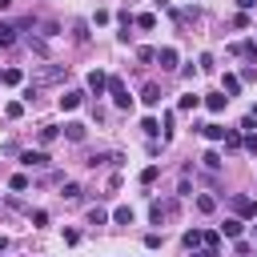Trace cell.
Returning a JSON list of instances; mask_svg holds the SVG:
<instances>
[{
  "label": "cell",
  "instance_id": "9c48e42d",
  "mask_svg": "<svg viewBox=\"0 0 257 257\" xmlns=\"http://www.w3.org/2000/svg\"><path fill=\"white\" fill-rule=\"evenodd\" d=\"M169 213H173V201H165V205H161V201H153V205H149V217H153V225H161Z\"/></svg>",
  "mask_w": 257,
  "mask_h": 257
},
{
  "label": "cell",
  "instance_id": "4316f807",
  "mask_svg": "<svg viewBox=\"0 0 257 257\" xmlns=\"http://www.w3.org/2000/svg\"><path fill=\"white\" fill-rule=\"evenodd\" d=\"M137 60H141V64H153V60H157V48H137Z\"/></svg>",
  "mask_w": 257,
  "mask_h": 257
},
{
  "label": "cell",
  "instance_id": "cb8c5ba5",
  "mask_svg": "<svg viewBox=\"0 0 257 257\" xmlns=\"http://www.w3.org/2000/svg\"><path fill=\"white\" fill-rule=\"evenodd\" d=\"M56 137H60V128H52V124H44V128H40V145H52Z\"/></svg>",
  "mask_w": 257,
  "mask_h": 257
},
{
  "label": "cell",
  "instance_id": "6da1fadb",
  "mask_svg": "<svg viewBox=\"0 0 257 257\" xmlns=\"http://www.w3.org/2000/svg\"><path fill=\"white\" fill-rule=\"evenodd\" d=\"M108 96H112L116 108H128V104H133V96H128V88H124L120 76H108Z\"/></svg>",
  "mask_w": 257,
  "mask_h": 257
},
{
  "label": "cell",
  "instance_id": "f35d334b",
  "mask_svg": "<svg viewBox=\"0 0 257 257\" xmlns=\"http://www.w3.org/2000/svg\"><path fill=\"white\" fill-rule=\"evenodd\" d=\"M4 249H8V237H0V253H4Z\"/></svg>",
  "mask_w": 257,
  "mask_h": 257
},
{
  "label": "cell",
  "instance_id": "30bf717a",
  "mask_svg": "<svg viewBox=\"0 0 257 257\" xmlns=\"http://www.w3.org/2000/svg\"><path fill=\"white\" fill-rule=\"evenodd\" d=\"M80 100H84V92H76V88H68V92L60 96V108H64V112H72V108H80Z\"/></svg>",
  "mask_w": 257,
  "mask_h": 257
},
{
  "label": "cell",
  "instance_id": "836d02e7",
  "mask_svg": "<svg viewBox=\"0 0 257 257\" xmlns=\"http://www.w3.org/2000/svg\"><path fill=\"white\" fill-rule=\"evenodd\" d=\"M197 68H201V72H213V68H217V64H213V56H209V52H205V56H201V60H197Z\"/></svg>",
  "mask_w": 257,
  "mask_h": 257
},
{
  "label": "cell",
  "instance_id": "44dd1931",
  "mask_svg": "<svg viewBox=\"0 0 257 257\" xmlns=\"http://www.w3.org/2000/svg\"><path fill=\"white\" fill-rule=\"evenodd\" d=\"M64 76V64H48L44 72H40V80H60Z\"/></svg>",
  "mask_w": 257,
  "mask_h": 257
},
{
  "label": "cell",
  "instance_id": "4dcf8cb0",
  "mask_svg": "<svg viewBox=\"0 0 257 257\" xmlns=\"http://www.w3.org/2000/svg\"><path fill=\"white\" fill-rule=\"evenodd\" d=\"M137 24H141V28H157V16H153V12H141Z\"/></svg>",
  "mask_w": 257,
  "mask_h": 257
},
{
  "label": "cell",
  "instance_id": "d6a6232c",
  "mask_svg": "<svg viewBox=\"0 0 257 257\" xmlns=\"http://www.w3.org/2000/svg\"><path fill=\"white\" fill-rule=\"evenodd\" d=\"M201 245H205V249H221V233H205Z\"/></svg>",
  "mask_w": 257,
  "mask_h": 257
},
{
  "label": "cell",
  "instance_id": "8fae6325",
  "mask_svg": "<svg viewBox=\"0 0 257 257\" xmlns=\"http://www.w3.org/2000/svg\"><path fill=\"white\" fill-rule=\"evenodd\" d=\"M201 104H205V96H197V92H185V96L177 100V108H181V112H193V108H201Z\"/></svg>",
  "mask_w": 257,
  "mask_h": 257
},
{
  "label": "cell",
  "instance_id": "5b68a950",
  "mask_svg": "<svg viewBox=\"0 0 257 257\" xmlns=\"http://www.w3.org/2000/svg\"><path fill=\"white\" fill-rule=\"evenodd\" d=\"M20 165H28V169H44L48 157H44L40 149H24V153H20Z\"/></svg>",
  "mask_w": 257,
  "mask_h": 257
},
{
  "label": "cell",
  "instance_id": "52a82bcc",
  "mask_svg": "<svg viewBox=\"0 0 257 257\" xmlns=\"http://www.w3.org/2000/svg\"><path fill=\"white\" fill-rule=\"evenodd\" d=\"M221 92H225V96H237V92H241V76H237V72H225V76H221Z\"/></svg>",
  "mask_w": 257,
  "mask_h": 257
},
{
  "label": "cell",
  "instance_id": "5bb4252c",
  "mask_svg": "<svg viewBox=\"0 0 257 257\" xmlns=\"http://www.w3.org/2000/svg\"><path fill=\"white\" fill-rule=\"evenodd\" d=\"M225 149H229V153L245 149V137H241V128H229V133H225Z\"/></svg>",
  "mask_w": 257,
  "mask_h": 257
},
{
  "label": "cell",
  "instance_id": "484cf974",
  "mask_svg": "<svg viewBox=\"0 0 257 257\" xmlns=\"http://www.w3.org/2000/svg\"><path fill=\"white\" fill-rule=\"evenodd\" d=\"M104 221H108V213H104V209H96V205H92V209H88V225H104Z\"/></svg>",
  "mask_w": 257,
  "mask_h": 257
},
{
  "label": "cell",
  "instance_id": "d590c367",
  "mask_svg": "<svg viewBox=\"0 0 257 257\" xmlns=\"http://www.w3.org/2000/svg\"><path fill=\"white\" fill-rule=\"evenodd\" d=\"M245 149H249V153H257V133H249V137H245Z\"/></svg>",
  "mask_w": 257,
  "mask_h": 257
},
{
  "label": "cell",
  "instance_id": "f1b7e54d",
  "mask_svg": "<svg viewBox=\"0 0 257 257\" xmlns=\"http://www.w3.org/2000/svg\"><path fill=\"white\" fill-rule=\"evenodd\" d=\"M157 173H161L157 165H149V169H141V185H153V181H157Z\"/></svg>",
  "mask_w": 257,
  "mask_h": 257
},
{
  "label": "cell",
  "instance_id": "f546056e",
  "mask_svg": "<svg viewBox=\"0 0 257 257\" xmlns=\"http://www.w3.org/2000/svg\"><path fill=\"white\" fill-rule=\"evenodd\" d=\"M197 209H201V213H213V209H217V197H197Z\"/></svg>",
  "mask_w": 257,
  "mask_h": 257
},
{
  "label": "cell",
  "instance_id": "d4e9b609",
  "mask_svg": "<svg viewBox=\"0 0 257 257\" xmlns=\"http://www.w3.org/2000/svg\"><path fill=\"white\" fill-rule=\"evenodd\" d=\"M201 161H205V169H209V173H217V169H221V157H217V153H213V149H209V153H205V157H201Z\"/></svg>",
  "mask_w": 257,
  "mask_h": 257
},
{
  "label": "cell",
  "instance_id": "d6986e66",
  "mask_svg": "<svg viewBox=\"0 0 257 257\" xmlns=\"http://www.w3.org/2000/svg\"><path fill=\"white\" fill-rule=\"evenodd\" d=\"M80 193H84V189H80L76 181H64V185H60V197H64V201H80Z\"/></svg>",
  "mask_w": 257,
  "mask_h": 257
},
{
  "label": "cell",
  "instance_id": "1f68e13d",
  "mask_svg": "<svg viewBox=\"0 0 257 257\" xmlns=\"http://www.w3.org/2000/svg\"><path fill=\"white\" fill-rule=\"evenodd\" d=\"M4 112H8V116H12V120H20V116H24V104H20V100H12V104H8V108H4Z\"/></svg>",
  "mask_w": 257,
  "mask_h": 257
},
{
  "label": "cell",
  "instance_id": "3957f363",
  "mask_svg": "<svg viewBox=\"0 0 257 257\" xmlns=\"http://www.w3.org/2000/svg\"><path fill=\"white\" fill-rule=\"evenodd\" d=\"M88 92H96V96L108 92V72H104V68H92V72H88Z\"/></svg>",
  "mask_w": 257,
  "mask_h": 257
},
{
  "label": "cell",
  "instance_id": "ffe728a7",
  "mask_svg": "<svg viewBox=\"0 0 257 257\" xmlns=\"http://www.w3.org/2000/svg\"><path fill=\"white\" fill-rule=\"evenodd\" d=\"M16 44V24H0V48H12Z\"/></svg>",
  "mask_w": 257,
  "mask_h": 257
},
{
  "label": "cell",
  "instance_id": "7c38bea8",
  "mask_svg": "<svg viewBox=\"0 0 257 257\" xmlns=\"http://www.w3.org/2000/svg\"><path fill=\"white\" fill-rule=\"evenodd\" d=\"M84 128H88V124H80V120H68V124H64V141H84Z\"/></svg>",
  "mask_w": 257,
  "mask_h": 257
},
{
  "label": "cell",
  "instance_id": "e575fe53",
  "mask_svg": "<svg viewBox=\"0 0 257 257\" xmlns=\"http://www.w3.org/2000/svg\"><path fill=\"white\" fill-rule=\"evenodd\" d=\"M8 185H12V189H16V193H20V189H28V177H24V173H16V177H12V181H8Z\"/></svg>",
  "mask_w": 257,
  "mask_h": 257
},
{
  "label": "cell",
  "instance_id": "277c9868",
  "mask_svg": "<svg viewBox=\"0 0 257 257\" xmlns=\"http://www.w3.org/2000/svg\"><path fill=\"white\" fill-rule=\"evenodd\" d=\"M157 60H161V68H165V72H173L181 56H177V48H173V44H165V48H157Z\"/></svg>",
  "mask_w": 257,
  "mask_h": 257
},
{
  "label": "cell",
  "instance_id": "8d00e7d4",
  "mask_svg": "<svg viewBox=\"0 0 257 257\" xmlns=\"http://www.w3.org/2000/svg\"><path fill=\"white\" fill-rule=\"evenodd\" d=\"M193 257H217V249H205L201 245V249H193Z\"/></svg>",
  "mask_w": 257,
  "mask_h": 257
},
{
  "label": "cell",
  "instance_id": "ba28073f",
  "mask_svg": "<svg viewBox=\"0 0 257 257\" xmlns=\"http://www.w3.org/2000/svg\"><path fill=\"white\" fill-rule=\"evenodd\" d=\"M225 104H229L225 92H205V108H209V112H225Z\"/></svg>",
  "mask_w": 257,
  "mask_h": 257
},
{
  "label": "cell",
  "instance_id": "7a4b0ae2",
  "mask_svg": "<svg viewBox=\"0 0 257 257\" xmlns=\"http://www.w3.org/2000/svg\"><path fill=\"white\" fill-rule=\"evenodd\" d=\"M233 213H237L241 221H245V217H257V201L245 197V193H237V197H233Z\"/></svg>",
  "mask_w": 257,
  "mask_h": 257
},
{
  "label": "cell",
  "instance_id": "7402d4cb",
  "mask_svg": "<svg viewBox=\"0 0 257 257\" xmlns=\"http://www.w3.org/2000/svg\"><path fill=\"white\" fill-rule=\"evenodd\" d=\"M72 36H76L80 44H88V24H84V20H76V24H72Z\"/></svg>",
  "mask_w": 257,
  "mask_h": 257
},
{
  "label": "cell",
  "instance_id": "e0dca14e",
  "mask_svg": "<svg viewBox=\"0 0 257 257\" xmlns=\"http://www.w3.org/2000/svg\"><path fill=\"white\" fill-rule=\"evenodd\" d=\"M201 241H205V233H201V229H189V233L181 237V245H185L189 253H193V249H201Z\"/></svg>",
  "mask_w": 257,
  "mask_h": 257
},
{
  "label": "cell",
  "instance_id": "603a6c76",
  "mask_svg": "<svg viewBox=\"0 0 257 257\" xmlns=\"http://www.w3.org/2000/svg\"><path fill=\"white\" fill-rule=\"evenodd\" d=\"M141 128H145V137H157V133H161V120H153V116H145V120H141Z\"/></svg>",
  "mask_w": 257,
  "mask_h": 257
},
{
  "label": "cell",
  "instance_id": "8992f818",
  "mask_svg": "<svg viewBox=\"0 0 257 257\" xmlns=\"http://www.w3.org/2000/svg\"><path fill=\"white\" fill-rule=\"evenodd\" d=\"M141 104H149V108H157V104H161V84H153V80H149V84L141 88Z\"/></svg>",
  "mask_w": 257,
  "mask_h": 257
},
{
  "label": "cell",
  "instance_id": "9a60e30c",
  "mask_svg": "<svg viewBox=\"0 0 257 257\" xmlns=\"http://www.w3.org/2000/svg\"><path fill=\"white\" fill-rule=\"evenodd\" d=\"M133 217H137L133 205H116V209H112V221H116V225H133Z\"/></svg>",
  "mask_w": 257,
  "mask_h": 257
},
{
  "label": "cell",
  "instance_id": "ab89813d",
  "mask_svg": "<svg viewBox=\"0 0 257 257\" xmlns=\"http://www.w3.org/2000/svg\"><path fill=\"white\" fill-rule=\"evenodd\" d=\"M0 8H12V0H0Z\"/></svg>",
  "mask_w": 257,
  "mask_h": 257
},
{
  "label": "cell",
  "instance_id": "83f0119b",
  "mask_svg": "<svg viewBox=\"0 0 257 257\" xmlns=\"http://www.w3.org/2000/svg\"><path fill=\"white\" fill-rule=\"evenodd\" d=\"M20 80H24L20 68H4V84H20Z\"/></svg>",
  "mask_w": 257,
  "mask_h": 257
},
{
  "label": "cell",
  "instance_id": "74e56055",
  "mask_svg": "<svg viewBox=\"0 0 257 257\" xmlns=\"http://www.w3.org/2000/svg\"><path fill=\"white\" fill-rule=\"evenodd\" d=\"M253 4H257V0H237V8H241V12H249Z\"/></svg>",
  "mask_w": 257,
  "mask_h": 257
},
{
  "label": "cell",
  "instance_id": "ac0fdd59",
  "mask_svg": "<svg viewBox=\"0 0 257 257\" xmlns=\"http://www.w3.org/2000/svg\"><path fill=\"white\" fill-rule=\"evenodd\" d=\"M229 52H237V56H249V60H257V40H241V44H233Z\"/></svg>",
  "mask_w": 257,
  "mask_h": 257
},
{
  "label": "cell",
  "instance_id": "4fadbf2b",
  "mask_svg": "<svg viewBox=\"0 0 257 257\" xmlns=\"http://www.w3.org/2000/svg\"><path fill=\"white\" fill-rule=\"evenodd\" d=\"M225 133H229V128H221V124H201V137H205V141H213V145H217V141H225Z\"/></svg>",
  "mask_w": 257,
  "mask_h": 257
},
{
  "label": "cell",
  "instance_id": "60d3db41",
  "mask_svg": "<svg viewBox=\"0 0 257 257\" xmlns=\"http://www.w3.org/2000/svg\"><path fill=\"white\" fill-rule=\"evenodd\" d=\"M0 80H4V68H0Z\"/></svg>",
  "mask_w": 257,
  "mask_h": 257
},
{
  "label": "cell",
  "instance_id": "2e32d148",
  "mask_svg": "<svg viewBox=\"0 0 257 257\" xmlns=\"http://www.w3.org/2000/svg\"><path fill=\"white\" fill-rule=\"evenodd\" d=\"M241 229H245V225H241V217H229V221L221 225V233H225L229 241H237V237H241Z\"/></svg>",
  "mask_w": 257,
  "mask_h": 257
}]
</instances>
